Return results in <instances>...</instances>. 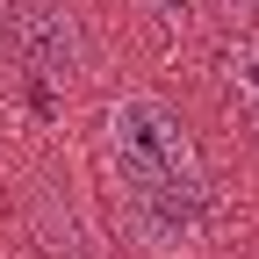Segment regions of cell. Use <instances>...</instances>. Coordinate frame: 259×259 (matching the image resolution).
Listing matches in <instances>:
<instances>
[{
  "mask_svg": "<svg viewBox=\"0 0 259 259\" xmlns=\"http://www.w3.org/2000/svg\"><path fill=\"white\" fill-rule=\"evenodd\" d=\"M108 158L122 180H173V187H209L202 180V158H194L187 130L173 122L166 101L151 94H130V101L108 108Z\"/></svg>",
  "mask_w": 259,
  "mask_h": 259,
  "instance_id": "6da1fadb",
  "label": "cell"
},
{
  "mask_svg": "<svg viewBox=\"0 0 259 259\" xmlns=\"http://www.w3.org/2000/svg\"><path fill=\"white\" fill-rule=\"evenodd\" d=\"M231 79H238V94L259 108V36H238L231 44Z\"/></svg>",
  "mask_w": 259,
  "mask_h": 259,
  "instance_id": "5b68a950",
  "label": "cell"
},
{
  "mask_svg": "<svg viewBox=\"0 0 259 259\" xmlns=\"http://www.w3.org/2000/svg\"><path fill=\"white\" fill-rule=\"evenodd\" d=\"M0 44L15 51L22 72H36V79H79L87 72V22L65 8V0H8L0 8Z\"/></svg>",
  "mask_w": 259,
  "mask_h": 259,
  "instance_id": "7a4b0ae2",
  "label": "cell"
},
{
  "mask_svg": "<svg viewBox=\"0 0 259 259\" xmlns=\"http://www.w3.org/2000/svg\"><path fill=\"white\" fill-rule=\"evenodd\" d=\"M36 238H44V259H94L87 238H79V216L58 194H36Z\"/></svg>",
  "mask_w": 259,
  "mask_h": 259,
  "instance_id": "277c9868",
  "label": "cell"
},
{
  "mask_svg": "<svg viewBox=\"0 0 259 259\" xmlns=\"http://www.w3.org/2000/svg\"><path fill=\"white\" fill-rule=\"evenodd\" d=\"M122 216L130 238L151 259H187L202 245V216H209V187H173V180H130L122 187Z\"/></svg>",
  "mask_w": 259,
  "mask_h": 259,
  "instance_id": "3957f363",
  "label": "cell"
}]
</instances>
